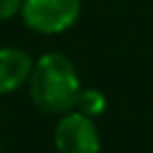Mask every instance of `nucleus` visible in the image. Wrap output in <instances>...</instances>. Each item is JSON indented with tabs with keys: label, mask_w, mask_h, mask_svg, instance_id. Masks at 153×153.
Segmentation results:
<instances>
[{
	"label": "nucleus",
	"mask_w": 153,
	"mask_h": 153,
	"mask_svg": "<svg viewBox=\"0 0 153 153\" xmlns=\"http://www.w3.org/2000/svg\"><path fill=\"white\" fill-rule=\"evenodd\" d=\"M34 106L48 115H63L76 106L81 76L74 61L61 52H45L34 61L27 79Z\"/></svg>",
	"instance_id": "f257e3e1"
},
{
	"label": "nucleus",
	"mask_w": 153,
	"mask_h": 153,
	"mask_svg": "<svg viewBox=\"0 0 153 153\" xmlns=\"http://www.w3.org/2000/svg\"><path fill=\"white\" fill-rule=\"evenodd\" d=\"M18 16L34 34L59 36L79 20L81 0H23Z\"/></svg>",
	"instance_id": "f03ea898"
},
{
	"label": "nucleus",
	"mask_w": 153,
	"mask_h": 153,
	"mask_svg": "<svg viewBox=\"0 0 153 153\" xmlns=\"http://www.w3.org/2000/svg\"><path fill=\"white\" fill-rule=\"evenodd\" d=\"M54 146L59 153H99L101 135L95 120L79 110H68L54 126Z\"/></svg>",
	"instance_id": "7ed1b4c3"
},
{
	"label": "nucleus",
	"mask_w": 153,
	"mask_h": 153,
	"mask_svg": "<svg viewBox=\"0 0 153 153\" xmlns=\"http://www.w3.org/2000/svg\"><path fill=\"white\" fill-rule=\"evenodd\" d=\"M34 59L16 45L0 48V95H9L27 83Z\"/></svg>",
	"instance_id": "20e7f679"
},
{
	"label": "nucleus",
	"mask_w": 153,
	"mask_h": 153,
	"mask_svg": "<svg viewBox=\"0 0 153 153\" xmlns=\"http://www.w3.org/2000/svg\"><path fill=\"white\" fill-rule=\"evenodd\" d=\"M106 106H108V99H106V95L101 90H97V88H81L74 108L79 113H83V115H88V117L95 120V117L104 115Z\"/></svg>",
	"instance_id": "39448f33"
},
{
	"label": "nucleus",
	"mask_w": 153,
	"mask_h": 153,
	"mask_svg": "<svg viewBox=\"0 0 153 153\" xmlns=\"http://www.w3.org/2000/svg\"><path fill=\"white\" fill-rule=\"evenodd\" d=\"M20 5H23V0H0V23L18 16Z\"/></svg>",
	"instance_id": "423d86ee"
}]
</instances>
